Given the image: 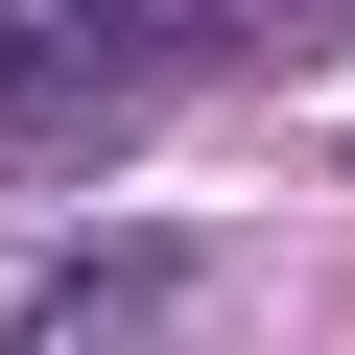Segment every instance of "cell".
Instances as JSON below:
<instances>
[{"label":"cell","instance_id":"cell-1","mask_svg":"<svg viewBox=\"0 0 355 355\" xmlns=\"http://www.w3.org/2000/svg\"><path fill=\"white\" fill-rule=\"evenodd\" d=\"M0 71H24V0H0Z\"/></svg>","mask_w":355,"mask_h":355}]
</instances>
